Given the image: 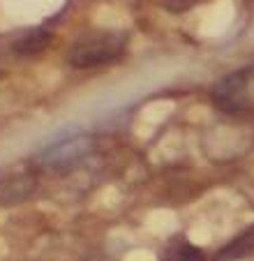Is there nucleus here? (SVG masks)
<instances>
[{
  "label": "nucleus",
  "instance_id": "obj_1",
  "mask_svg": "<svg viewBox=\"0 0 254 261\" xmlns=\"http://www.w3.org/2000/svg\"><path fill=\"white\" fill-rule=\"evenodd\" d=\"M132 46V35L125 28H86L67 42L63 63L74 72H97L122 63Z\"/></svg>",
  "mask_w": 254,
  "mask_h": 261
},
{
  "label": "nucleus",
  "instance_id": "obj_3",
  "mask_svg": "<svg viewBox=\"0 0 254 261\" xmlns=\"http://www.w3.org/2000/svg\"><path fill=\"white\" fill-rule=\"evenodd\" d=\"M208 99L226 118L254 116V63L217 76L208 88Z\"/></svg>",
  "mask_w": 254,
  "mask_h": 261
},
{
  "label": "nucleus",
  "instance_id": "obj_4",
  "mask_svg": "<svg viewBox=\"0 0 254 261\" xmlns=\"http://www.w3.org/2000/svg\"><path fill=\"white\" fill-rule=\"evenodd\" d=\"M56 35L44 25H19L0 33V63H26L44 56Z\"/></svg>",
  "mask_w": 254,
  "mask_h": 261
},
{
  "label": "nucleus",
  "instance_id": "obj_5",
  "mask_svg": "<svg viewBox=\"0 0 254 261\" xmlns=\"http://www.w3.org/2000/svg\"><path fill=\"white\" fill-rule=\"evenodd\" d=\"M39 192V169L35 164L0 167V208H16Z\"/></svg>",
  "mask_w": 254,
  "mask_h": 261
},
{
  "label": "nucleus",
  "instance_id": "obj_6",
  "mask_svg": "<svg viewBox=\"0 0 254 261\" xmlns=\"http://www.w3.org/2000/svg\"><path fill=\"white\" fill-rule=\"evenodd\" d=\"M254 256V224H247L222 247H217L210 261H243Z\"/></svg>",
  "mask_w": 254,
  "mask_h": 261
},
{
  "label": "nucleus",
  "instance_id": "obj_7",
  "mask_svg": "<svg viewBox=\"0 0 254 261\" xmlns=\"http://www.w3.org/2000/svg\"><path fill=\"white\" fill-rule=\"evenodd\" d=\"M160 261H210L204 247L192 243L185 236H176L164 245L160 254Z\"/></svg>",
  "mask_w": 254,
  "mask_h": 261
},
{
  "label": "nucleus",
  "instance_id": "obj_2",
  "mask_svg": "<svg viewBox=\"0 0 254 261\" xmlns=\"http://www.w3.org/2000/svg\"><path fill=\"white\" fill-rule=\"evenodd\" d=\"M97 150V137L86 129H58L54 137H49L39 150H35L33 164L39 173L51 176H69L72 171L81 169Z\"/></svg>",
  "mask_w": 254,
  "mask_h": 261
}]
</instances>
